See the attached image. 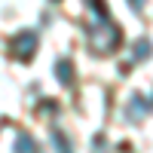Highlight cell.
<instances>
[{"instance_id": "cell-1", "label": "cell", "mask_w": 153, "mask_h": 153, "mask_svg": "<svg viewBox=\"0 0 153 153\" xmlns=\"http://www.w3.org/2000/svg\"><path fill=\"white\" fill-rule=\"evenodd\" d=\"M89 46L95 52H113L120 46V31L107 19H95V25H89Z\"/></svg>"}, {"instance_id": "cell-2", "label": "cell", "mask_w": 153, "mask_h": 153, "mask_svg": "<svg viewBox=\"0 0 153 153\" xmlns=\"http://www.w3.org/2000/svg\"><path fill=\"white\" fill-rule=\"evenodd\" d=\"M34 49H37V34L34 31H25L19 37H12V43H9V55L12 58H31L34 55Z\"/></svg>"}, {"instance_id": "cell-3", "label": "cell", "mask_w": 153, "mask_h": 153, "mask_svg": "<svg viewBox=\"0 0 153 153\" xmlns=\"http://www.w3.org/2000/svg\"><path fill=\"white\" fill-rule=\"evenodd\" d=\"M55 76L61 83H71L74 80V71H71V61H58V68H55Z\"/></svg>"}, {"instance_id": "cell-4", "label": "cell", "mask_w": 153, "mask_h": 153, "mask_svg": "<svg viewBox=\"0 0 153 153\" xmlns=\"http://www.w3.org/2000/svg\"><path fill=\"white\" fill-rule=\"evenodd\" d=\"M12 153H37V147H34V141H31L28 135H22L19 141H16V150H12Z\"/></svg>"}, {"instance_id": "cell-5", "label": "cell", "mask_w": 153, "mask_h": 153, "mask_svg": "<svg viewBox=\"0 0 153 153\" xmlns=\"http://www.w3.org/2000/svg\"><path fill=\"white\" fill-rule=\"evenodd\" d=\"M147 55H150V43H147V40H141V43L132 49V58H135V61H141V58H147Z\"/></svg>"}, {"instance_id": "cell-6", "label": "cell", "mask_w": 153, "mask_h": 153, "mask_svg": "<svg viewBox=\"0 0 153 153\" xmlns=\"http://www.w3.org/2000/svg\"><path fill=\"white\" fill-rule=\"evenodd\" d=\"M129 3H132L135 9H144V0H129Z\"/></svg>"}]
</instances>
